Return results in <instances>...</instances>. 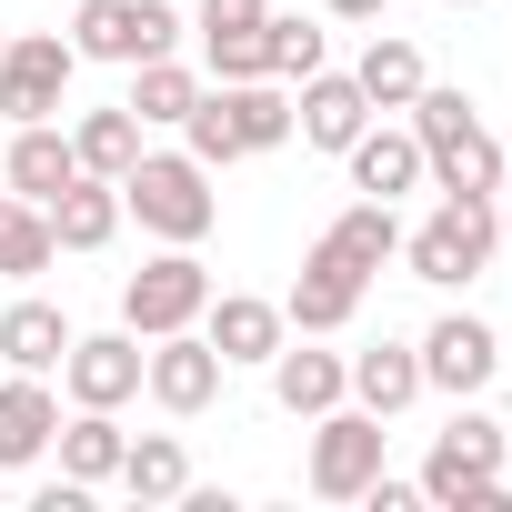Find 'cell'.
Wrapping results in <instances>:
<instances>
[{
    "instance_id": "1",
    "label": "cell",
    "mask_w": 512,
    "mask_h": 512,
    "mask_svg": "<svg viewBox=\"0 0 512 512\" xmlns=\"http://www.w3.org/2000/svg\"><path fill=\"white\" fill-rule=\"evenodd\" d=\"M502 452H512V432L482 402H452V422L432 432V462H422V502L432 512H512Z\"/></svg>"
},
{
    "instance_id": "2",
    "label": "cell",
    "mask_w": 512,
    "mask_h": 512,
    "mask_svg": "<svg viewBox=\"0 0 512 512\" xmlns=\"http://www.w3.org/2000/svg\"><path fill=\"white\" fill-rule=\"evenodd\" d=\"M492 251H502V201H492V191H442V211H432L422 231H402V262H412V282H432V292L482 282Z\"/></svg>"
},
{
    "instance_id": "3",
    "label": "cell",
    "mask_w": 512,
    "mask_h": 512,
    "mask_svg": "<svg viewBox=\"0 0 512 512\" xmlns=\"http://www.w3.org/2000/svg\"><path fill=\"white\" fill-rule=\"evenodd\" d=\"M412 141H422V161H432V191H502V141L482 131L472 91L422 81V91H412Z\"/></svg>"
},
{
    "instance_id": "4",
    "label": "cell",
    "mask_w": 512,
    "mask_h": 512,
    "mask_svg": "<svg viewBox=\"0 0 512 512\" xmlns=\"http://www.w3.org/2000/svg\"><path fill=\"white\" fill-rule=\"evenodd\" d=\"M121 221H141L151 241H201L221 221V191H211V171L191 151H141L121 171Z\"/></svg>"
},
{
    "instance_id": "5",
    "label": "cell",
    "mask_w": 512,
    "mask_h": 512,
    "mask_svg": "<svg viewBox=\"0 0 512 512\" xmlns=\"http://www.w3.org/2000/svg\"><path fill=\"white\" fill-rule=\"evenodd\" d=\"M372 472H392V432H382V412H362V402L312 412V462H302V482H312L322 502H362Z\"/></svg>"
},
{
    "instance_id": "6",
    "label": "cell",
    "mask_w": 512,
    "mask_h": 512,
    "mask_svg": "<svg viewBox=\"0 0 512 512\" xmlns=\"http://www.w3.org/2000/svg\"><path fill=\"white\" fill-rule=\"evenodd\" d=\"M201 302H211L201 241H161L151 262L121 282V332H141V342H161V332H191V322H201Z\"/></svg>"
},
{
    "instance_id": "7",
    "label": "cell",
    "mask_w": 512,
    "mask_h": 512,
    "mask_svg": "<svg viewBox=\"0 0 512 512\" xmlns=\"http://www.w3.org/2000/svg\"><path fill=\"white\" fill-rule=\"evenodd\" d=\"M181 41V11H171V0H81V11H71V51L81 61H161Z\"/></svg>"
},
{
    "instance_id": "8",
    "label": "cell",
    "mask_w": 512,
    "mask_h": 512,
    "mask_svg": "<svg viewBox=\"0 0 512 512\" xmlns=\"http://www.w3.org/2000/svg\"><path fill=\"white\" fill-rule=\"evenodd\" d=\"M71 71H81V51L61 31H11V51H0V111H11V131L21 121H61L71 111Z\"/></svg>"
},
{
    "instance_id": "9",
    "label": "cell",
    "mask_w": 512,
    "mask_h": 512,
    "mask_svg": "<svg viewBox=\"0 0 512 512\" xmlns=\"http://www.w3.org/2000/svg\"><path fill=\"white\" fill-rule=\"evenodd\" d=\"M412 352H422V392H442V402H482L502 382V332L472 322V312H442Z\"/></svg>"
},
{
    "instance_id": "10",
    "label": "cell",
    "mask_w": 512,
    "mask_h": 512,
    "mask_svg": "<svg viewBox=\"0 0 512 512\" xmlns=\"http://www.w3.org/2000/svg\"><path fill=\"white\" fill-rule=\"evenodd\" d=\"M221 372H231V362L211 352V332H201V322H191V332H161V342H141V392H151L161 412H181V422L221 402Z\"/></svg>"
},
{
    "instance_id": "11",
    "label": "cell",
    "mask_w": 512,
    "mask_h": 512,
    "mask_svg": "<svg viewBox=\"0 0 512 512\" xmlns=\"http://www.w3.org/2000/svg\"><path fill=\"white\" fill-rule=\"evenodd\" d=\"M61 392H71L81 412H121V402H141V332H71V352H61Z\"/></svg>"
},
{
    "instance_id": "12",
    "label": "cell",
    "mask_w": 512,
    "mask_h": 512,
    "mask_svg": "<svg viewBox=\"0 0 512 512\" xmlns=\"http://www.w3.org/2000/svg\"><path fill=\"white\" fill-rule=\"evenodd\" d=\"M362 292H372V272H352L332 241H312V251H302V282H292V302H282V322H292V332H322V342H332V332H352Z\"/></svg>"
},
{
    "instance_id": "13",
    "label": "cell",
    "mask_w": 512,
    "mask_h": 512,
    "mask_svg": "<svg viewBox=\"0 0 512 512\" xmlns=\"http://www.w3.org/2000/svg\"><path fill=\"white\" fill-rule=\"evenodd\" d=\"M262 372H272V402H282L292 422H312V412L352 402V352H322V332H292Z\"/></svg>"
},
{
    "instance_id": "14",
    "label": "cell",
    "mask_w": 512,
    "mask_h": 512,
    "mask_svg": "<svg viewBox=\"0 0 512 512\" xmlns=\"http://www.w3.org/2000/svg\"><path fill=\"white\" fill-rule=\"evenodd\" d=\"M201 332H211V352L241 372V362H272L282 342H292V322H282V302H262V292H211L201 302Z\"/></svg>"
},
{
    "instance_id": "15",
    "label": "cell",
    "mask_w": 512,
    "mask_h": 512,
    "mask_svg": "<svg viewBox=\"0 0 512 512\" xmlns=\"http://www.w3.org/2000/svg\"><path fill=\"white\" fill-rule=\"evenodd\" d=\"M362 121H382V111H372V101H362V81H352V71H332V61H322V71L302 81V101H292V131H302L312 151H352V141H362Z\"/></svg>"
},
{
    "instance_id": "16",
    "label": "cell",
    "mask_w": 512,
    "mask_h": 512,
    "mask_svg": "<svg viewBox=\"0 0 512 512\" xmlns=\"http://www.w3.org/2000/svg\"><path fill=\"white\" fill-rule=\"evenodd\" d=\"M342 161H352V191H362V201H402V191H422V181H432V161H422L412 121H392V131H382V121H362V141H352Z\"/></svg>"
},
{
    "instance_id": "17",
    "label": "cell",
    "mask_w": 512,
    "mask_h": 512,
    "mask_svg": "<svg viewBox=\"0 0 512 512\" xmlns=\"http://www.w3.org/2000/svg\"><path fill=\"white\" fill-rule=\"evenodd\" d=\"M51 432H61L51 372H11V382H0V472H31L51 452Z\"/></svg>"
},
{
    "instance_id": "18",
    "label": "cell",
    "mask_w": 512,
    "mask_h": 512,
    "mask_svg": "<svg viewBox=\"0 0 512 512\" xmlns=\"http://www.w3.org/2000/svg\"><path fill=\"white\" fill-rule=\"evenodd\" d=\"M41 211H51V241H61V251H111V231H121V181L81 171V181H61Z\"/></svg>"
},
{
    "instance_id": "19",
    "label": "cell",
    "mask_w": 512,
    "mask_h": 512,
    "mask_svg": "<svg viewBox=\"0 0 512 512\" xmlns=\"http://www.w3.org/2000/svg\"><path fill=\"white\" fill-rule=\"evenodd\" d=\"M0 181H11L21 201H51L61 181H81L71 131H61V121H21V131H11V161H0Z\"/></svg>"
},
{
    "instance_id": "20",
    "label": "cell",
    "mask_w": 512,
    "mask_h": 512,
    "mask_svg": "<svg viewBox=\"0 0 512 512\" xmlns=\"http://www.w3.org/2000/svg\"><path fill=\"white\" fill-rule=\"evenodd\" d=\"M211 111L231 121L241 151H282L292 141V91L282 81H211Z\"/></svg>"
},
{
    "instance_id": "21",
    "label": "cell",
    "mask_w": 512,
    "mask_h": 512,
    "mask_svg": "<svg viewBox=\"0 0 512 512\" xmlns=\"http://www.w3.org/2000/svg\"><path fill=\"white\" fill-rule=\"evenodd\" d=\"M61 352H71L61 302H41V292L0 302V362H11V372H61Z\"/></svg>"
},
{
    "instance_id": "22",
    "label": "cell",
    "mask_w": 512,
    "mask_h": 512,
    "mask_svg": "<svg viewBox=\"0 0 512 512\" xmlns=\"http://www.w3.org/2000/svg\"><path fill=\"white\" fill-rule=\"evenodd\" d=\"M51 452H61V472H71V482H91V492H101V482H121L131 432H121V412H81V402H71V422L51 432Z\"/></svg>"
},
{
    "instance_id": "23",
    "label": "cell",
    "mask_w": 512,
    "mask_h": 512,
    "mask_svg": "<svg viewBox=\"0 0 512 512\" xmlns=\"http://www.w3.org/2000/svg\"><path fill=\"white\" fill-rule=\"evenodd\" d=\"M352 402L382 412V422L412 412V402H422V352H412V342H372V352H352Z\"/></svg>"
},
{
    "instance_id": "24",
    "label": "cell",
    "mask_w": 512,
    "mask_h": 512,
    "mask_svg": "<svg viewBox=\"0 0 512 512\" xmlns=\"http://www.w3.org/2000/svg\"><path fill=\"white\" fill-rule=\"evenodd\" d=\"M352 81H362V101H372V111H412V91H422L432 71H422V51H412L402 31H382V21H372V51L352 61Z\"/></svg>"
},
{
    "instance_id": "25",
    "label": "cell",
    "mask_w": 512,
    "mask_h": 512,
    "mask_svg": "<svg viewBox=\"0 0 512 512\" xmlns=\"http://www.w3.org/2000/svg\"><path fill=\"white\" fill-rule=\"evenodd\" d=\"M191 101H201V71H191V61H171V51H161V61H131V121H141V131H181Z\"/></svg>"
},
{
    "instance_id": "26",
    "label": "cell",
    "mask_w": 512,
    "mask_h": 512,
    "mask_svg": "<svg viewBox=\"0 0 512 512\" xmlns=\"http://www.w3.org/2000/svg\"><path fill=\"white\" fill-rule=\"evenodd\" d=\"M61 262V241H51V211L21 201V191H0V282H41Z\"/></svg>"
},
{
    "instance_id": "27",
    "label": "cell",
    "mask_w": 512,
    "mask_h": 512,
    "mask_svg": "<svg viewBox=\"0 0 512 512\" xmlns=\"http://www.w3.org/2000/svg\"><path fill=\"white\" fill-rule=\"evenodd\" d=\"M121 492H131V502H181V492H191V452H181V432H131V452H121Z\"/></svg>"
},
{
    "instance_id": "28",
    "label": "cell",
    "mask_w": 512,
    "mask_h": 512,
    "mask_svg": "<svg viewBox=\"0 0 512 512\" xmlns=\"http://www.w3.org/2000/svg\"><path fill=\"white\" fill-rule=\"evenodd\" d=\"M71 151H81V171L121 181V171L141 161V121H131V101H111V111H81V121H71Z\"/></svg>"
},
{
    "instance_id": "29",
    "label": "cell",
    "mask_w": 512,
    "mask_h": 512,
    "mask_svg": "<svg viewBox=\"0 0 512 512\" xmlns=\"http://www.w3.org/2000/svg\"><path fill=\"white\" fill-rule=\"evenodd\" d=\"M322 241L342 251V262H352V272H382V262H392V251H402V221H392V201H352V211H342V221H332Z\"/></svg>"
},
{
    "instance_id": "30",
    "label": "cell",
    "mask_w": 512,
    "mask_h": 512,
    "mask_svg": "<svg viewBox=\"0 0 512 512\" xmlns=\"http://www.w3.org/2000/svg\"><path fill=\"white\" fill-rule=\"evenodd\" d=\"M262 41H272V81H312V71L332 61L322 21H302V11H272V21H262Z\"/></svg>"
},
{
    "instance_id": "31",
    "label": "cell",
    "mask_w": 512,
    "mask_h": 512,
    "mask_svg": "<svg viewBox=\"0 0 512 512\" xmlns=\"http://www.w3.org/2000/svg\"><path fill=\"white\" fill-rule=\"evenodd\" d=\"M201 71L211 81H272V41L262 31H211L201 41Z\"/></svg>"
},
{
    "instance_id": "32",
    "label": "cell",
    "mask_w": 512,
    "mask_h": 512,
    "mask_svg": "<svg viewBox=\"0 0 512 512\" xmlns=\"http://www.w3.org/2000/svg\"><path fill=\"white\" fill-rule=\"evenodd\" d=\"M191 21H201V41H211V31H262V21H272V0H201Z\"/></svg>"
},
{
    "instance_id": "33",
    "label": "cell",
    "mask_w": 512,
    "mask_h": 512,
    "mask_svg": "<svg viewBox=\"0 0 512 512\" xmlns=\"http://www.w3.org/2000/svg\"><path fill=\"white\" fill-rule=\"evenodd\" d=\"M362 502H372V512H412V502H422V482H392V472H372V492H362Z\"/></svg>"
},
{
    "instance_id": "34",
    "label": "cell",
    "mask_w": 512,
    "mask_h": 512,
    "mask_svg": "<svg viewBox=\"0 0 512 512\" xmlns=\"http://www.w3.org/2000/svg\"><path fill=\"white\" fill-rule=\"evenodd\" d=\"M322 11H332V21H382L392 0H322Z\"/></svg>"
},
{
    "instance_id": "35",
    "label": "cell",
    "mask_w": 512,
    "mask_h": 512,
    "mask_svg": "<svg viewBox=\"0 0 512 512\" xmlns=\"http://www.w3.org/2000/svg\"><path fill=\"white\" fill-rule=\"evenodd\" d=\"M492 201H502V231H512V151H502V191Z\"/></svg>"
},
{
    "instance_id": "36",
    "label": "cell",
    "mask_w": 512,
    "mask_h": 512,
    "mask_svg": "<svg viewBox=\"0 0 512 512\" xmlns=\"http://www.w3.org/2000/svg\"><path fill=\"white\" fill-rule=\"evenodd\" d=\"M0 51H11V21H0Z\"/></svg>"
},
{
    "instance_id": "37",
    "label": "cell",
    "mask_w": 512,
    "mask_h": 512,
    "mask_svg": "<svg viewBox=\"0 0 512 512\" xmlns=\"http://www.w3.org/2000/svg\"><path fill=\"white\" fill-rule=\"evenodd\" d=\"M462 11H472V0H462Z\"/></svg>"
}]
</instances>
